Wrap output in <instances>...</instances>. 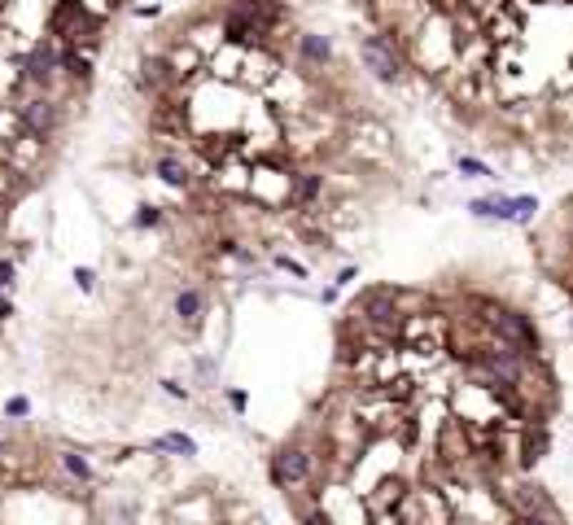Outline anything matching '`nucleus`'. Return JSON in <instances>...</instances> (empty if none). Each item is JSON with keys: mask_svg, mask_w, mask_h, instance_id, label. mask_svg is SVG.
<instances>
[{"mask_svg": "<svg viewBox=\"0 0 573 525\" xmlns=\"http://www.w3.org/2000/svg\"><path fill=\"white\" fill-rule=\"evenodd\" d=\"M175 84H180V75H175V66L166 61V53H145L140 57V88L145 92H171Z\"/></svg>", "mask_w": 573, "mask_h": 525, "instance_id": "nucleus-9", "label": "nucleus"}, {"mask_svg": "<svg viewBox=\"0 0 573 525\" xmlns=\"http://www.w3.org/2000/svg\"><path fill=\"white\" fill-rule=\"evenodd\" d=\"M228 403H232L236 411H245V403H249V394H245V390H228Z\"/></svg>", "mask_w": 573, "mask_h": 525, "instance_id": "nucleus-27", "label": "nucleus"}, {"mask_svg": "<svg viewBox=\"0 0 573 525\" xmlns=\"http://www.w3.org/2000/svg\"><path fill=\"white\" fill-rule=\"evenodd\" d=\"M201 311H206V298H201L197 289H180V294H175V315H180L189 329L201 320Z\"/></svg>", "mask_w": 573, "mask_h": 525, "instance_id": "nucleus-15", "label": "nucleus"}, {"mask_svg": "<svg viewBox=\"0 0 573 525\" xmlns=\"http://www.w3.org/2000/svg\"><path fill=\"white\" fill-rule=\"evenodd\" d=\"M359 61L381 84H394V79H403V70H407V49H403L399 35L377 31V35H364L359 40Z\"/></svg>", "mask_w": 573, "mask_h": 525, "instance_id": "nucleus-3", "label": "nucleus"}, {"mask_svg": "<svg viewBox=\"0 0 573 525\" xmlns=\"http://www.w3.org/2000/svg\"><path fill=\"white\" fill-rule=\"evenodd\" d=\"M0 455H5V442H0Z\"/></svg>", "mask_w": 573, "mask_h": 525, "instance_id": "nucleus-30", "label": "nucleus"}, {"mask_svg": "<svg viewBox=\"0 0 573 525\" xmlns=\"http://www.w3.org/2000/svg\"><path fill=\"white\" fill-rule=\"evenodd\" d=\"M486 329L494 333V341H504V346H512V350H521V355L529 359V355H539V329H534V320L525 311H512V306H494V302H486Z\"/></svg>", "mask_w": 573, "mask_h": 525, "instance_id": "nucleus-2", "label": "nucleus"}, {"mask_svg": "<svg viewBox=\"0 0 573 525\" xmlns=\"http://www.w3.org/2000/svg\"><path fill=\"white\" fill-rule=\"evenodd\" d=\"M49 35H57L61 49H66V44L96 49V44H101V18L88 14L79 0H57L53 14H49Z\"/></svg>", "mask_w": 573, "mask_h": 525, "instance_id": "nucleus-1", "label": "nucleus"}, {"mask_svg": "<svg viewBox=\"0 0 573 525\" xmlns=\"http://www.w3.org/2000/svg\"><path fill=\"white\" fill-rule=\"evenodd\" d=\"M162 385H166V394H171V399H189L184 385H175V381H162Z\"/></svg>", "mask_w": 573, "mask_h": 525, "instance_id": "nucleus-28", "label": "nucleus"}, {"mask_svg": "<svg viewBox=\"0 0 573 525\" xmlns=\"http://www.w3.org/2000/svg\"><path fill=\"white\" fill-rule=\"evenodd\" d=\"M57 75H61V49H57V44H35V49L22 57V79L35 84L40 92H44Z\"/></svg>", "mask_w": 573, "mask_h": 525, "instance_id": "nucleus-7", "label": "nucleus"}, {"mask_svg": "<svg viewBox=\"0 0 573 525\" xmlns=\"http://www.w3.org/2000/svg\"><path fill=\"white\" fill-rule=\"evenodd\" d=\"M9 315H14V302H9V298H0V320H9Z\"/></svg>", "mask_w": 573, "mask_h": 525, "instance_id": "nucleus-29", "label": "nucleus"}, {"mask_svg": "<svg viewBox=\"0 0 573 525\" xmlns=\"http://www.w3.org/2000/svg\"><path fill=\"white\" fill-rule=\"evenodd\" d=\"M5 416H14V420H22V416H31V403H26L22 394H14V399L5 403Z\"/></svg>", "mask_w": 573, "mask_h": 525, "instance_id": "nucleus-21", "label": "nucleus"}, {"mask_svg": "<svg viewBox=\"0 0 573 525\" xmlns=\"http://www.w3.org/2000/svg\"><path fill=\"white\" fill-rule=\"evenodd\" d=\"M154 446H158V451H175V455H184V460H189V455H197V442H193L189 434H162Z\"/></svg>", "mask_w": 573, "mask_h": 525, "instance_id": "nucleus-17", "label": "nucleus"}, {"mask_svg": "<svg viewBox=\"0 0 573 525\" xmlns=\"http://www.w3.org/2000/svg\"><path fill=\"white\" fill-rule=\"evenodd\" d=\"M14 276H18V267H14L9 259H0V289H9V285H14Z\"/></svg>", "mask_w": 573, "mask_h": 525, "instance_id": "nucleus-24", "label": "nucleus"}, {"mask_svg": "<svg viewBox=\"0 0 573 525\" xmlns=\"http://www.w3.org/2000/svg\"><path fill=\"white\" fill-rule=\"evenodd\" d=\"M521 525H560V521H556V512H529V516H521Z\"/></svg>", "mask_w": 573, "mask_h": 525, "instance_id": "nucleus-23", "label": "nucleus"}, {"mask_svg": "<svg viewBox=\"0 0 573 525\" xmlns=\"http://www.w3.org/2000/svg\"><path fill=\"white\" fill-rule=\"evenodd\" d=\"M154 171H158V180H166L171 189H189V166H184L180 158H171V154H162V158L154 162Z\"/></svg>", "mask_w": 573, "mask_h": 525, "instance_id": "nucleus-16", "label": "nucleus"}, {"mask_svg": "<svg viewBox=\"0 0 573 525\" xmlns=\"http://www.w3.org/2000/svg\"><path fill=\"white\" fill-rule=\"evenodd\" d=\"M131 224H136V228H158V224H162V206L140 201V206H136V215H131Z\"/></svg>", "mask_w": 573, "mask_h": 525, "instance_id": "nucleus-19", "label": "nucleus"}, {"mask_svg": "<svg viewBox=\"0 0 573 525\" xmlns=\"http://www.w3.org/2000/svg\"><path fill=\"white\" fill-rule=\"evenodd\" d=\"M469 210L477 219H517V224H525L534 210H539V201L534 197H477V201H469Z\"/></svg>", "mask_w": 573, "mask_h": 525, "instance_id": "nucleus-8", "label": "nucleus"}, {"mask_svg": "<svg viewBox=\"0 0 573 525\" xmlns=\"http://www.w3.org/2000/svg\"><path fill=\"white\" fill-rule=\"evenodd\" d=\"M455 166H459V175H469V180H486V175H490V166L477 162V158H459Z\"/></svg>", "mask_w": 573, "mask_h": 525, "instance_id": "nucleus-20", "label": "nucleus"}, {"mask_svg": "<svg viewBox=\"0 0 573 525\" xmlns=\"http://www.w3.org/2000/svg\"><path fill=\"white\" fill-rule=\"evenodd\" d=\"M219 35H224V44L228 49H263V31H259V22L249 18L241 5H228L224 9V26H219Z\"/></svg>", "mask_w": 573, "mask_h": 525, "instance_id": "nucleus-6", "label": "nucleus"}, {"mask_svg": "<svg viewBox=\"0 0 573 525\" xmlns=\"http://www.w3.org/2000/svg\"><path fill=\"white\" fill-rule=\"evenodd\" d=\"M18 123H22V131L31 136V140H53L57 136V127H61V105L49 96V92H40V96H26L22 105H18Z\"/></svg>", "mask_w": 573, "mask_h": 525, "instance_id": "nucleus-4", "label": "nucleus"}, {"mask_svg": "<svg viewBox=\"0 0 573 525\" xmlns=\"http://www.w3.org/2000/svg\"><path fill=\"white\" fill-rule=\"evenodd\" d=\"M92 57H96V49L66 44V49H61V75L75 79V84H88V79H92Z\"/></svg>", "mask_w": 573, "mask_h": 525, "instance_id": "nucleus-11", "label": "nucleus"}, {"mask_svg": "<svg viewBox=\"0 0 573 525\" xmlns=\"http://www.w3.org/2000/svg\"><path fill=\"white\" fill-rule=\"evenodd\" d=\"M61 469L75 477V481H92V464L84 460L79 451H61Z\"/></svg>", "mask_w": 573, "mask_h": 525, "instance_id": "nucleus-18", "label": "nucleus"}, {"mask_svg": "<svg viewBox=\"0 0 573 525\" xmlns=\"http://www.w3.org/2000/svg\"><path fill=\"white\" fill-rule=\"evenodd\" d=\"M75 285H79V289L88 294V289L96 285V271H92V267H75Z\"/></svg>", "mask_w": 573, "mask_h": 525, "instance_id": "nucleus-22", "label": "nucleus"}, {"mask_svg": "<svg viewBox=\"0 0 573 525\" xmlns=\"http://www.w3.org/2000/svg\"><path fill=\"white\" fill-rule=\"evenodd\" d=\"M276 267H284V271H294V276H307V267H302V263H294V259H284V254L276 259Z\"/></svg>", "mask_w": 573, "mask_h": 525, "instance_id": "nucleus-26", "label": "nucleus"}, {"mask_svg": "<svg viewBox=\"0 0 573 525\" xmlns=\"http://www.w3.org/2000/svg\"><path fill=\"white\" fill-rule=\"evenodd\" d=\"M298 57H302V66L324 70V66L333 61V44L324 40V35H315V31H302V35H298Z\"/></svg>", "mask_w": 573, "mask_h": 525, "instance_id": "nucleus-12", "label": "nucleus"}, {"mask_svg": "<svg viewBox=\"0 0 573 525\" xmlns=\"http://www.w3.org/2000/svg\"><path fill=\"white\" fill-rule=\"evenodd\" d=\"M302 525H333V516H329L324 508H311V512L302 516Z\"/></svg>", "mask_w": 573, "mask_h": 525, "instance_id": "nucleus-25", "label": "nucleus"}, {"mask_svg": "<svg viewBox=\"0 0 573 525\" xmlns=\"http://www.w3.org/2000/svg\"><path fill=\"white\" fill-rule=\"evenodd\" d=\"M547 429L543 425H529L525 434H521V469H534V464H539L543 460V455H547Z\"/></svg>", "mask_w": 573, "mask_h": 525, "instance_id": "nucleus-14", "label": "nucleus"}, {"mask_svg": "<svg viewBox=\"0 0 573 525\" xmlns=\"http://www.w3.org/2000/svg\"><path fill=\"white\" fill-rule=\"evenodd\" d=\"M319 193H324V175L319 171H294L289 184H284L289 206H311V201H319Z\"/></svg>", "mask_w": 573, "mask_h": 525, "instance_id": "nucleus-10", "label": "nucleus"}, {"mask_svg": "<svg viewBox=\"0 0 573 525\" xmlns=\"http://www.w3.org/2000/svg\"><path fill=\"white\" fill-rule=\"evenodd\" d=\"M236 5L259 22V31H263V35H267V31H276V22L284 18V5H280V0H236Z\"/></svg>", "mask_w": 573, "mask_h": 525, "instance_id": "nucleus-13", "label": "nucleus"}, {"mask_svg": "<svg viewBox=\"0 0 573 525\" xmlns=\"http://www.w3.org/2000/svg\"><path fill=\"white\" fill-rule=\"evenodd\" d=\"M311 477V451L307 446H280L276 455H271V481L280 486V490H289V486H302Z\"/></svg>", "mask_w": 573, "mask_h": 525, "instance_id": "nucleus-5", "label": "nucleus"}]
</instances>
